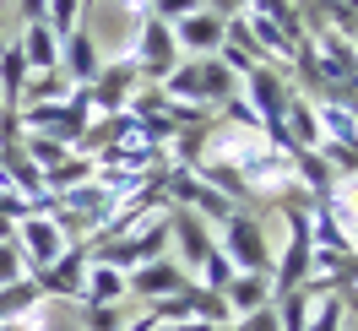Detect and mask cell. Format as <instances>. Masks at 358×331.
Listing matches in <instances>:
<instances>
[{
  "instance_id": "6da1fadb",
  "label": "cell",
  "mask_w": 358,
  "mask_h": 331,
  "mask_svg": "<svg viewBox=\"0 0 358 331\" xmlns=\"http://www.w3.org/2000/svg\"><path fill=\"white\" fill-rule=\"evenodd\" d=\"M223 250L228 261L239 266V272H271V250H266V223L255 218V212H234L223 223Z\"/></svg>"
},
{
  "instance_id": "7a4b0ae2",
  "label": "cell",
  "mask_w": 358,
  "mask_h": 331,
  "mask_svg": "<svg viewBox=\"0 0 358 331\" xmlns=\"http://www.w3.org/2000/svg\"><path fill=\"white\" fill-rule=\"evenodd\" d=\"M125 60H136V71L141 76H152V82H163L169 71L179 66V44H174V27L157 22V17H141V33L131 38V49H125Z\"/></svg>"
},
{
  "instance_id": "3957f363",
  "label": "cell",
  "mask_w": 358,
  "mask_h": 331,
  "mask_svg": "<svg viewBox=\"0 0 358 331\" xmlns=\"http://www.w3.org/2000/svg\"><path fill=\"white\" fill-rule=\"evenodd\" d=\"M17 250H22V261H27V272H44L49 261H60L71 250V239H66V228L49 218V212H33V218H22L17 223Z\"/></svg>"
},
{
  "instance_id": "277c9868",
  "label": "cell",
  "mask_w": 358,
  "mask_h": 331,
  "mask_svg": "<svg viewBox=\"0 0 358 331\" xmlns=\"http://www.w3.org/2000/svg\"><path fill=\"white\" fill-rule=\"evenodd\" d=\"M185 283H190V277H185V266H179L174 255H157V261H141V266H131V272H125V293L147 299V304H157V299L179 293Z\"/></svg>"
},
{
  "instance_id": "5b68a950",
  "label": "cell",
  "mask_w": 358,
  "mask_h": 331,
  "mask_svg": "<svg viewBox=\"0 0 358 331\" xmlns=\"http://www.w3.org/2000/svg\"><path fill=\"white\" fill-rule=\"evenodd\" d=\"M33 283L44 299H76L82 304V283H87V244H71L60 261H49L44 272H33Z\"/></svg>"
},
{
  "instance_id": "8992f818",
  "label": "cell",
  "mask_w": 358,
  "mask_h": 331,
  "mask_svg": "<svg viewBox=\"0 0 358 331\" xmlns=\"http://www.w3.org/2000/svg\"><path fill=\"white\" fill-rule=\"evenodd\" d=\"M136 76H141V71H136V60H125V55H120V60H103V71L92 76V87H87V104L103 109V114H120L131 104Z\"/></svg>"
},
{
  "instance_id": "52a82bcc",
  "label": "cell",
  "mask_w": 358,
  "mask_h": 331,
  "mask_svg": "<svg viewBox=\"0 0 358 331\" xmlns=\"http://www.w3.org/2000/svg\"><path fill=\"white\" fill-rule=\"evenodd\" d=\"M169 244H179V266H190V272H196L217 239L206 234V218H201V212H190V206H169Z\"/></svg>"
},
{
  "instance_id": "ba28073f",
  "label": "cell",
  "mask_w": 358,
  "mask_h": 331,
  "mask_svg": "<svg viewBox=\"0 0 358 331\" xmlns=\"http://www.w3.org/2000/svg\"><path fill=\"white\" fill-rule=\"evenodd\" d=\"M98 71H103V49H98V38L87 27H76L71 38H60V76L71 87H92Z\"/></svg>"
},
{
  "instance_id": "9c48e42d",
  "label": "cell",
  "mask_w": 358,
  "mask_h": 331,
  "mask_svg": "<svg viewBox=\"0 0 358 331\" xmlns=\"http://www.w3.org/2000/svg\"><path fill=\"white\" fill-rule=\"evenodd\" d=\"M223 17H212V11H196V17H185V22H174V44L185 49V55H217L223 49Z\"/></svg>"
},
{
  "instance_id": "30bf717a",
  "label": "cell",
  "mask_w": 358,
  "mask_h": 331,
  "mask_svg": "<svg viewBox=\"0 0 358 331\" xmlns=\"http://www.w3.org/2000/svg\"><path fill=\"white\" fill-rule=\"evenodd\" d=\"M223 299H228V309H234V321L250 315V309H261V304H271V272H239V277L223 288Z\"/></svg>"
},
{
  "instance_id": "8fae6325",
  "label": "cell",
  "mask_w": 358,
  "mask_h": 331,
  "mask_svg": "<svg viewBox=\"0 0 358 331\" xmlns=\"http://www.w3.org/2000/svg\"><path fill=\"white\" fill-rule=\"evenodd\" d=\"M17 49H22L27 71H60V38L49 33V22H27Z\"/></svg>"
},
{
  "instance_id": "7c38bea8",
  "label": "cell",
  "mask_w": 358,
  "mask_h": 331,
  "mask_svg": "<svg viewBox=\"0 0 358 331\" xmlns=\"http://www.w3.org/2000/svg\"><path fill=\"white\" fill-rule=\"evenodd\" d=\"M22 87H27V60L17 44H0V114L22 109Z\"/></svg>"
},
{
  "instance_id": "4fadbf2b",
  "label": "cell",
  "mask_w": 358,
  "mask_h": 331,
  "mask_svg": "<svg viewBox=\"0 0 358 331\" xmlns=\"http://www.w3.org/2000/svg\"><path fill=\"white\" fill-rule=\"evenodd\" d=\"M125 299V272L103 266L87 255V283H82V304H120Z\"/></svg>"
},
{
  "instance_id": "5bb4252c",
  "label": "cell",
  "mask_w": 358,
  "mask_h": 331,
  "mask_svg": "<svg viewBox=\"0 0 358 331\" xmlns=\"http://www.w3.org/2000/svg\"><path fill=\"white\" fill-rule=\"evenodd\" d=\"M87 179H98V169H92V157H82V153H71V157H60L55 169L44 174V190H76V185H87Z\"/></svg>"
},
{
  "instance_id": "9a60e30c",
  "label": "cell",
  "mask_w": 358,
  "mask_h": 331,
  "mask_svg": "<svg viewBox=\"0 0 358 331\" xmlns=\"http://www.w3.org/2000/svg\"><path fill=\"white\" fill-rule=\"evenodd\" d=\"M71 98V82L60 71H27V87H22V109L27 104H66Z\"/></svg>"
},
{
  "instance_id": "2e32d148",
  "label": "cell",
  "mask_w": 358,
  "mask_h": 331,
  "mask_svg": "<svg viewBox=\"0 0 358 331\" xmlns=\"http://www.w3.org/2000/svg\"><path fill=\"white\" fill-rule=\"evenodd\" d=\"M196 71H201V98H206V109H212V104H223L228 92H234V82H239V76L217 60V55H201V60H196Z\"/></svg>"
},
{
  "instance_id": "e0dca14e",
  "label": "cell",
  "mask_w": 358,
  "mask_h": 331,
  "mask_svg": "<svg viewBox=\"0 0 358 331\" xmlns=\"http://www.w3.org/2000/svg\"><path fill=\"white\" fill-rule=\"evenodd\" d=\"M38 299H44V293H38V283H33V277H22V283H11V288H0V326L22 321V315L38 304Z\"/></svg>"
},
{
  "instance_id": "ac0fdd59",
  "label": "cell",
  "mask_w": 358,
  "mask_h": 331,
  "mask_svg": "<svg viewBox=\"0 0 358 331\" xmlns=\"http://www.w3.org/2000/svg\"><path fill=\"white\" fill-rule=\"evenodd\" d=\"M82 6L87 0H44V22L55 38H71L76 27H82Z\"/></svg>"
},
{
  "instance_id": "d6986e66",
  "label": "cell",
  "mask_w": 358,
  "mask_h": 331,
  "mask_svg": "<svg viewBox=\"0 0 358 331\" xmlns=\"http://www.w3.org/2000/svg\"><path fill=\"white\" fill-rule=\"evenodd\" d=\"M196 272H201V288H212V293H223V288L234 283V277H239V266L228 261V255H223V250H217V244L206 250V261L196 266Z\"/></svg>"
},
{
  "instance_id": "ffe728a7",
  "label": "cell",
  "mask_w": 358,
  "mask_h": 331,
  "mask_svg": "<svg viewBox=\"0 0 358 331\" xmlns=\"http://www.w3.org/2000/svg\"><path fill=\"white\" fill-rule=\"evenodd\" d=\"M342 321H348L342 299H336V293H320V299H315V315H310V331H342Z\"/></svg>"
},
{
  "instance_id": "44dd1931",
  "label": "cell",
  "mask_w": 358,
  "mask_h": 331,
  "mask_svg": "<svg viewBox=\"0 0 358 331\" xmlns=\"http://www.w3.org/2000/svg\"><path fill=\"white\" fill-rule=\"evenodd\" d=\"M22 277H27V261H22V250H17V239H0V288L22 283Z\"/></svg>"
},
{
  "instance_id": "7402d4cb",
  "label": "cell",
  "mask_w": 358,
  "mask_h": 331,
  "mask_svg": "<svg viewBox=\"0 0 358 331\" xmlns=\"http://www.w3.org/2000/svg\"><path fill=\"white\" fill-rule=\"evenodd\" d=\"M82 326L87 331H120V304H82Z\"/></svg>"
},
{
  "instance_id": "603a6c76",
  "label": "cell",
  "mask_w": 358,
  "mask_h": 331,
  "mask_svg": "<svg viewBox=\"0 0 358 331\" xmlns=\"http://www.w3.org/2000/svg\"><path fill=\"white\" fill-rule=\"evenodd\" d=\"M234 326H239V331H282V326H277V304H261V309H250V315H239Z\"/></svg>"
},
{
  "instance_id": "cb8c5ba5",
  "label": "cell",
  "mask_w": 358,
  "mask_h": 331,
  "mask_svg": "<svg viewBox=\"0 0 358 331\" xmlns=\"http://www.w3.org/2000/svg\"><path fill=\"white\" fill-rule=\"evenodd\" d=\"M201 11H212V17H223V22H228V17H245L250 0H201Z\"/></svg>"
},
{
  "instance_id": "d4e9b609",
  "label": "cell",
  "mask_w": 358,
  "mask_h": 331,
  "mask_svg": "<svg viewBox=\"0 0 358 331\" xmlns=\"http://www.w3.org/2000/svg\"><path fill=\"white\" fill-rule=\"evenodd\" d=\"M17 11H22V27L27 22H44V0H17Z\"/></svg>"
},
{
  "instance_id": "484cf974",
  "label": "cell",
  "mask_w": 358,
  "mask_h": 331,
  "mask_svg": "<svg viewBox=\"0 0 358 331\" xmlns=\"http://www.w3.org/2000/svg\"><path fill=\"white\" fill-rule=\"evenodd\" d=\"M169 331H212L206 321H179V326H169Z\"/></svg>"
}]
</instances>
